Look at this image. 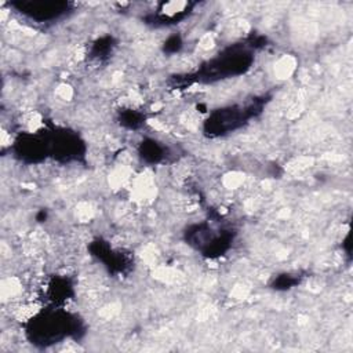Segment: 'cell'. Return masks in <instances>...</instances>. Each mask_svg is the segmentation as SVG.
Returning <instances> with one entry per match:
<instances>
[{"mask_svg":"<svg viewBox=\"0 0 353 353\" xmlns=\"http://www.w3.org/2000/svg\"><path fill=\"white\" fill-rule=\"evenodd\" d=\"M81 324L77 317L62 310H48L33 317L28 327V338L34 345L48 346L68 336H79Z\"/></svg>","mask_w":353,"mask_h":353,"instance_id":"1","label":"cell"},{"mask_svg":"<svg viewBox=\"0 0 353 353\" xmlns=\"http://www.w3.org/2000/svg\"><path fill=\"white\" fill-rule=\"evenodd\" d=\"M252 62L251 54L244 48H230L211 59L197 74V80H215L245 72Z\"/></svg>","mask_w":353,"mask_h":353,"instance_id":"2","label":"cell"},{"mask_svg":"<svg viewBox=\"0 0 353 353\" xmlns=\"http://www.w3.org/2000/svg\"><path fill=\"white\" fill-rule=\"evenodd\" d=\"M255 106H245V108H228L219 109L214 112L205 123V131L210 135H219L228 131H232L241 125L245 120H248L252 114H255Z\"/></svg>","mask_w":353,"mask_h":353,"instance_id":"3","label":"cell"},{"mask_svg":"<svg viewBox=\"0 0 353 353\" xmlns=\"http://www.w3.org/2000/svg\"><path fill=\"white\" fill-rule=\"evenodd\" d=\"M17 6L21 14L39 22L57 19L58 17L65 14L68 8L66 3L55 1H23Z\"/></svg>","mask_w":353,"mask_h":353,"instance_id":"4","label":"cell"},{"mask_svg":"<svg viewBox=\"0 0 353 353\" xmlns=\"http://www.w3.org/2000/svg\"><path fill=\"white\" fill-rule=\"evenodd\" d=\"M141 157L148 163H159L164 157V149L159 145V142L153 139H146L141 143L139 148Z\"/></svg>","mask_w":353,"mask_h":353,"instance_id":"5","label":"cell"},{"mask_svg":"<svg viewBox=\"0 0 353 353\" xmlns=\"http://www.w3.org/2000/svg\"><path fill=\"white\" fill-rule=\"evenodd\" d=\"M120 120H121L120 123H121L123 125L128 127V128H138V127L142 124V121H143V116H142L141 113L135 112V110L128 109V110H125V112L121 113Z\"/></svg>","mask_w":353,"mask_h":353,"instance_id":"6","label":"cell"},{"mask_svg":"<svg viewBox=\"0 0 353 353\" xmlns=\"http://www.w3.org/2000/svg\"><path fill=\"white\" fill-rule=\"evenodd\" d=\"M298 281H299V279H296L291 274H283L274 280L273 285L276 290H288V288L294 287Z\"/></svg>","mask_w":353,"mask_h":353,"instance_id":"7","label":"cell"},{"mask_svg":"<svg viewBox=\"0 0 353 353\" xmlns=\"http://www.w3.org/2000/svg\"><path fill=\"white\" fill-rule=\"evenodd\" d=\"M181 47V40H179V37H176V36H172V37H170L168 40H167V43H165V50L167 51H176L178 48Z\"/></svg>","mask_w":353,"mask_h":353,"instance_id":"8","label":"cell"}]
</instances>
